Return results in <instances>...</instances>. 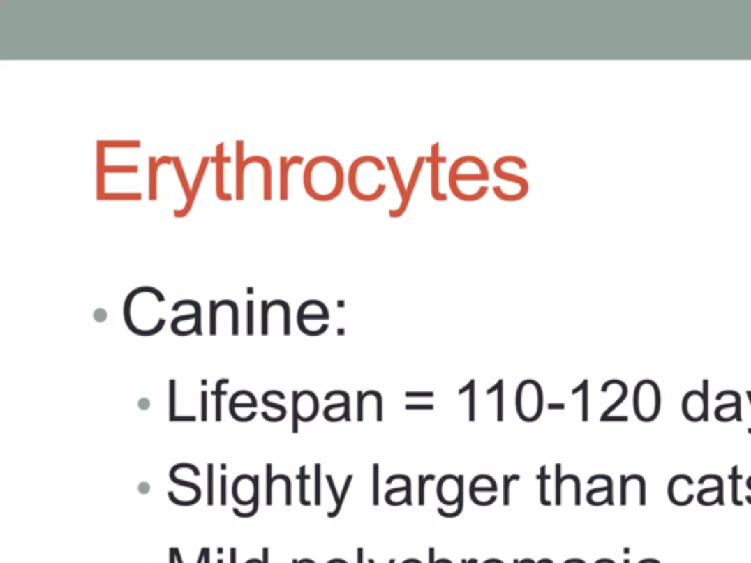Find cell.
Instances as JSON below:
<instances>
[{"label":"cell","mask_w":751,"mask_h":563,"mask_svg":"<svg viewBox=\"0 0 751 563\" xmlns=\"http://www.w3.org/2000/svg\"><path fill=\"white\" fill-rule=\"evenodd\" d=\"M345 172L335 157L317 156L304 170L306 193L315 201H332L341 195Z\"/></svg>","instance_id":"obj_1"},{"label":"cell","mask_w":751,"mask_h":563,"mask_svg":"<svg viewBox=\"0 0 751 563\" xmlns=\"http://www.w3.org/2000/svg\"><path fill=\"white\" fill-rule=\"evenodd\" d=\"M516 414L526 423L537 421L543 412V391L536 380H524L516 389Z\"/></svg>","instance_id":"obj_2"},{"label":"cell","mask_w":751,"mask_h":563,"mask_svg":"<svg viewBox=\"0 0 751 563\" xmlns=\"http://www.w3.org/2000/svg\"><path fill=\"white\" fill-rule=\"evenodd\" d=\"M632 405L639 420L644 423L653 421L660 408V393L657 384L652 380L640 382L635 386Z\"/></svg>","instance_id":"obj_3"},{"label":"cell","mask_w":751,"mask_h":563,"mask_svg":"<svg viewBox=\"0 0 751 563\" xmlns=\"http://www.w3.org/2000/svg\"><path fill=\"white\" fill-rule=\"evenodd\" d=\"M438 499L445 506H454L464 495V475H445L438 483Z\"/></svg>","instance_id":"obj_4"},{"label":"cell","mask_w":751,"mask_h":563,"mask_svg":"<svg viewBox=\"0 0 751 563\" xmlns=\"http://www.w3.org/2000/svg\"><path fill=\"white\" fill-rule=\"evenodd\" d=\"M292 408L297 410L299 421L310 423L319 414V399L310 391L292 392Z\"/></svg>","instance_id":"obj_5"},{"label":"cell","mask_w":751,"mask_h":563,"mask_svg":"<svg viewBox=\"0 0 751 563\" xmlns=\"http://www.w3.org/2000/svg\"><path fill=\"white\" fill-rule=\"evenodd\" d=\"M426 162L431 165V190L430 194L433 200L446 201L447 194L440 193V163L446 162V157H440V144L435 142L431 146V154L426 158Z\"/></svg>","instance_id":"obj_6"},{"label":"cell","mask_w":751,"mask_h":563,"mask_svg":"<svg viewBox=\"0 0 751 563\" xmlns=\"http://www.w3.org/2000/svg\"><path fill=\"white\" fill-rule=\"evenodd\" d=\"M424 162H426V157L420 156L417 158V162L414 165V169L411 172V177H410V181H408V185H407V190H406V197H403L401 200V204L396 210H389V218L392 219H398V218H402L403 214H406L410 203H411V198H412V194H414V190L417 186V182H418V178H420V173L423 170V166H424Z\"/></svg>","instance_id":"obj_7"},{"label":"cell","mask_w":751,"mask_h":563,"mask_svg":"<svg viewBox=\"0 0 751 563\" xmlns=\"http://www.w3.org/2000/svg\"><path fill=\"white\" fill-rule=\"evenodd\" d=\"M223 150H225V144H219L218 146V150H216V157L211 158V162L216 163V194H218L219 200L222 201H230L232 200V195L230 194H226L225 193V181H223V177H225V169H223V163H229L232 158L230 157H223Z\"/></svg>","instance_id":"obj_8"},{"label":"cell","mask_w":751,"mask_h":563,"mask_svg":"<svg viewBox=\"0 0 751 563\" xmlns=\"http://www.w3.org/2000/svg\"><path fill=\"white\" fill-rule=\"evenodd\" d=\"M493 172H495V175H496L500 181H505V182H510V183L516 185V186H518V190L521 191V193L527 197L528 190H530V183H528V181H527L526 178H523V177L512 175V173H510V172H505V169H503V163H502V160H500V157L498 158V160H496L495 165H493Z\"/></svg>","instance_id":"obj_9"},{"label":"cell","mask_w":751,"mask_h":563,"mask_svg":"<svg viewBox=\"0 0 751 563\" xmlns=\"http://www.w3.org/2000/svg\"><path fill=\"white\" fill-rule=\"evenodd\" d=\"M489 172H480V173H459L454 167L449 169V188L452 194L455 195L458 191L459 182H475V181H489Z\"/></svg>","instance_id":"obj_10"},{"label":"cell","mask_w":751,"mask_h":563,"mask_svg":"<svg viewBox=\"0 0 751 563\" xmlns=\"http://www.w3.org/2000/svg\"><path fill=\"white\" fill-rule=\"evenodd\" d=\"M209 162H210V158H209V157H205V158H203V162H201L200 169H198V172H197L194 186L191 188V197L186 200V204H185V207H184L182 210H178V211L175 210V216H177V218H184V216H186L188 213H190V210H191V207H193V204H194V201H195V197H197V193H198L200 183H201V181H203V178H205V172H206V169H207V163H209Z\"/></svg>","instance_id":"obj_11"},{"label":"cell","mask_w":751,"mask_h":563,"mask_svg":"<svg viewBox=\"0 0 751 563\" xmlns=\"http://www.w3.org/2000/svg\"><path fill=\"white\" fill-rule=\"evenodd\" d=\"M304 162V158L301 156H294L291 158L282 157L281 158V200H288V172H290L292 165H301Z\"/></svg>","instance_id":"obj_12"},{"label":"cell","mask_w":751,"mask_h":563,"mask_svg":"<svg viewBox=\"0 0 751 563\" xmlns=\"http://www.w3.org/2000/svg\"><path fill=\"white\" fill-rule=\"evenodd\" d=\"M245 393H247V391H239V392H237L232 398H230V402H229V412H230V416H232L234 420H237V421H239V423H248V421H251L253 418L257 415L255 411L251 412L248 416H245V418H241V416L237 414L235 408H255V407H257V403H254V402L237 403V399H238L239 396H244Z\"/></svg>","instance_id":"obj_13"},{"label":"cell","mask_w":751,"mask_h":563,"mask_svg":"<svg viewBox=\"0 0 751 563\" xmlns=\"http://www.w3.org/2000/svg\"><path fill=\"white\" fill-rule=\"evenodd\" d=\"M149 162H150V172H149V173H150V181H149V186H150V200L154 201V200H156V195H157V193H156V183H157V177H156V175H157V169L161 167L163 163H170V162H173V158H172V157H161V158H158V160H156L154 157H150V158H149Z\"/></svg>","instance_id":"obj_14"},{"label":"cell","mask_w":751,"mask_h":563,"mask_svg":"<svg viewBox=\"0 0 751 563\" xmlns=\"http://www.w3.org/2000/svg\"><path fill=\"white\" fill-rule=\"evenodd\" d=\"M387 165H389V167H391L392 177H394V182H395V185L398 186V191H399V195H401V200H402L403 197H406V190H407V186H406V183H403V181H402L401 170H399V166H398L396 158L392 157V156H389V157H387Z\"/></svg>","instance_id":"obj_15"},{"label":"cell","mask_w":751,"mask_h":563,"mask_svg":"<svg viewBox=\"0 0 751 563\" xmlns=\"http://www.w3.org/2000/svg\"><path fill=\"white\" fill-rule=\"evenodd\" d=\"M487 395H493L496 393V399H498V403H496V411H498V415H496V420L500 423L503 421V380H498L495 383L493 387L487 389Z\"/></svg>","instance_id":"obj_16"},{"label":"cell","mask_w":751,"mask_h":563,"mask_svg":"<svg viewBox=\"0 0 751 563\" xmlns=\"http://www.w3.org/2000/svg\"><path fill=\"white\" fill-rule=\"evenodd\" d=\"M274 306H281L283 308V335L290 336L291 335V310H290V306H288V302L282 301V299H274L272 302H269V307L273 308Z\"/></svg>","instance_id":"obj_17"},{"label":"cell","mask_w":751,"mask_h":563,"mask_svg":"<svg viewBox=\"0 0 751 563\" xmlns=\"http://www.w3.org/2000/svg\"><path fill=\"white\" fill-rule=\"evenodd\" d=\"M266 479H267V486H266V504L267 506H272L273 504V499H272V492H273V483L278 481V480H283L285 481V475L283 474H279V475H274V477H272V464H267L266 465Z\"/></svg>","instance_id":"obj_18"},{"label":"cell","mask_w":751,"mask_h":563,"mask_svg":"<svg viewBox=\"0 0 751 563\" xmlns=\"http://www.w3.org/2000/svg\"><path fill=\"white\" fill-rule=\"evenodd\" d=\"M307 320H329V310L326 311H319V313H307L304 308L299 307L298 310V317H297V323H304Z\"/></svg>","instance_id":"obj_19"},{"label":"cell","mask_w":751,"mask_h":563,"mask_svg":"<svg viewBox=\"0 0 751 563\" xmlns=\"http://www.w3.org/2000/svg\"><path fill=\"white\" fill-rule=\"evenodd\" d=\"M314 504L315 506H320L322 503V465L320 464H315L314 465Z\"/></svg>","instance_id":"obj_20"},{"label":"cell","mask_w":751,"mask_h":563,"mask_svg":"<svg viewBox=\"0 0 751 563\" xmlns=\"http://www.w3.org/2000/svg\"><path fill=\"white\" fill-rule=\"evenodd\" d=\"M555 471H556L555 503H556V506H560V504H562V484L570 480V475H565V477H560V471H562V465H560V464H556V465H555Z\"/></svg>","instance_id":"obj_21"},{"label":"cell","mask_w":751,"mask_h":563,"mask_svg":"<svg viewBox=\"0 0 751 563\" xmlns=\"http://www.w3.org/2000/svg\"><path fill=\"white\" fill-rule=\"evenodd\" d=\"M298 480H299V502H301L302 506H310L311 503L306 499V481L310 480V477L306 474V465H302L299 468Z\"/></svg>","instance_id":"obj_22"},{"label":"cell","mask_w":751,"mask_h":563,"mask_svg":"<svg viewBox=\"0 0 751 563\" xmlns=\"http://www.w3.org/2000/svg\"><path fill=\"white\" fill-rule=\"evenodd\" d=\"M482 492H487V493H496L498 492V484L495 480L489 481L484 487H479L477 484H475L474 481H471L470 484V497H475V495L477 493H482Z\"/></svg>","instance_id":"obj_23"},{"label":"cell","mask_w":751,"mask_h":563,"mask_svg":"<svg viewBox=\"0 0 751 563\" xmlns=\"http://www.w3.org/2000/svg\"><path fill=\"white\" fill-rule=\"evenodd\" d=\"M173 158V163H175V169H177V173H178V178H179V182L182 183L184 186V191H185V195H186V200L191 197V188H190V183H188L186 181V177H185V172L181 166V160L178 157H172Z\"/></svg>","instance_id":"obj_24"},{"label":"cell","mask_w":751,"mask_h":563,"mask_svg":"<svg viewBox=\"0 0 751 563\" xmlns=\"http://www.w3.org/2000/svg\"><path fill=\"white\" fill-rule=\"evenodd\" d=\"M521 477H519L518 474L515 475H503V506H510L511 503V493H510V487H511V483L515 481V480H519Z\"/></svg>","instance_id":"obj_25"},{"label":"cell","mask_w":751,"mask_h":563,"mask_svg":"<svg viewBox=\"0 0 751 563\" xmlns=\"http://www.w3.org/2000/svg\"><path fill=\"white\" fill-rule=\"evenodd\" d=\"M170 391H169V420L173 421V418L177 416V382L170 380Z\"/></svg>","instance_id":"obj_26"},{"label":"cell","mask_w":751,"mask_h":563,"mask_svg":"<svg viewBox=\"0 0 751 563\" xmlns=\"http://www.w3.org/2000/svg\"><path fill=\"white\" fill-rule=\"evenodd\" d=\"M254 490H255V495H254L255 497H254L253 509H251L250 512L242 513L239 509H235V508H234V513H235L237 516H239V518H251L253 515L257 513V511H258V475H254Z\"/></svg>","instance_id":"obj_27"},{"label":"cell","mask_w":751,"mask_h":563,"mask_svg":"<svg viewBox=\"0 0 751 563\" xmlns=\"http://www.w3.org/2000/svg\"><path fill=\"white\" fill-rule=\"evenodd\" d=\"M549 479H551V477L546 475V465H542L539 480H540V502H542L543 506H551V502L546 499V480H549Z\"/></svg>","instance_id":"obj_28"},{"label":"cell","mask_w":751,"mask_h":563,"mask_svg":"<svg viewBox=\"0 0 751 563\" xmlns=\"http://www.w3.org/2000/svg\"><path fill=\"white\" fill-rule=\"evenodd\" d=\"M352 479H354V477H352V475H348V477H346V480H345V484H343V488H342V493H341V502H339V506H338V508H335V511H332V512H329V513H327V516H329V518H335V516H338V513L341 512V509H342V504H343V500H345V497H346V493H348V490H350V486H351V481H352Z\"/></svg>","instance_id":"obj_29"},{"label":"cell","mask_w":751,"mask_h":563,"mask_svg":"<svg viewBox=\"0 0 751 563\" xmlns=\"http://www.w3.org/2000/svg\"><path fill=\"white\" fill-rule=\"evenodd\" d=\"M373 504H379V464L373 465Z\"/></svg>","instance_id":"obj_30"},{"label":"cell","mask_w":751,"mask_h":563,"mask_svg":"<svg viewBox=\"0 0 751 563\" xmlns=\"http://www.w3.org/2000/svg\"><path fill=\"white\" fill-rule=\"evenodd\" d=\"M225 301H226L228 307L232 308V335H238L239 333V326H238L239 324V317H238L239 311H238V306H237V302L230 301V299H225Z\"/></svg>","instance_id":"obj_31"},{"label":"cell","mask_w":751,"mask_h":563,"mask_svg":"<svg viewBox=\"0 0 751 563\" xmlns=\"http://www.w3.org/2000/svg\"><path fill=\"white\" fill-rule=\"evenodd\" d=\"M468 392H470V421L475 420V380H470L468 383Z\"/></svg>","instance_id":"obj_32"},{"label":"cell","mask_w":751,"mask_h":563,"mask_svg":"<svg viewBox=\"0 0 751 563\" xmlns=\"http://www.w3.org/2000/svg\"><path fill=\"white\" fill-rule=\"evenodd\" d=\"M462 511H464V495L461 496V499H459V502L456 503V508H455L454 512H446L445 509H440V508H439V509H438V513H439L440 516H443V518H456Z\"/></svg>","instance_id":"obj_33"},{"label":"cell","mask_w":751,"mask_h":563,"mask_svg":"<svg viewBox=\"0 0 751 563\" xmlns=\"http://www.w3.org/2000/svg\"><path fill=\"white\" fill-rule=\"evenodd\" d=\"M269 302L267 301H263L262 302V315H263V322H262V335L267 336L269 335Z\"/></svg>","instance_id":"obj_34"},{"label":"cell","mask_w":751,"mask_h":563,"mask_svg":"<svg viewBox=\"0 0 751 563\" xmlns=\"http://www.w3.org/2000/svg\"><path fill=\"white\" fill-rule=\"evenodd\" d=\"M207 504L213 506V464H207Z\"/></svg>","instance_id":"obj_35"},{"label":"cell","mask_w":751,"mask_h":563,"mask_svg":"<svg viewBox=\"0 0 751 563\" xmlns=\"http://www.w3.org/2000/svg\"><path fill=\"white\" fill-rule=\"evenodd\" d=\"M169 477H170V480H172L173 483H175V484H178V486H184V487H190V488H193V490H194V492L197 493V496H200V497H201V490H200V487H198L197 484H194V483H186V481H184V480H179V479H177V475H175V472H172V471L169 472Z\"/></svg>","instance_id":"obj_36"},{"label":"cell","mask_w":751,"mask_h":563,"mask_svg":"<svg viewBox=\"0 0 751 563\" xmlns=\"http://www.w3.org/2000/svg\"><path fill=\"white\" fill-rule=\"evenodd\" d=\"M587 384H588L587 382H583L581 386H579V387L574 389V391H572V395L583 391V420L584 421L587 420Z\"/></svg>","instance_id":"obj_37"},{"label":"cell","mask_w":751,"mask_h":563,"mask_svg":"<svg viewBox=\"0 0 751 563\" xmlns=\"http://www.w3.org/2000/svg\"><path fill=\"white\" fill-rule=\"evenodd\" d=\"M213 396H216V421H222V398L226 395L225 391L222 392H211Z\"/></svg>","instance_id":"obj_38"},{"label":"cell","mask_w":751,"mask_h":563,"mask_svg":"<svg viewBox=\"0 0 751 563\" xmlns=\"http://www.w3.org/2000/svg\"><path fill=\"white\" fill-rule=\"evenodd\" d=\"M418 480H420V481H418V506H424V503H426V500H424V488H426V483L429 480H427L426 475H420Z\"/></svg>","instance_id":"obj_39"},{"label":"cell","mask_w":751,"mask_h":563,"mask_svg":"<svg viewBox=\"0 0 751 563\" xmlns=\"http://www.w3.org/2000/svg\"><path fill=\"white\" fill-rule=\"evenodd\" d=\"M357 418L358 421L364 420V392H357Z\"/></svg>","instance_id":"obj_40"},{"label":"cell","mask_w":751,"mask_h":563,"mask_svg":"<svg viewBox=\"0 0 751 563\" xmlns=\"http://www.w3.org/2000/svg\"><path fill=\"white\" fill-rule=\"evenodd\" d=\"M326 480H327V483H329V487H330V492H332V496H334V499H335V508H338V506H339V502H341V496H339V493H338V490H336V486H335L334 477H332V475H326Z\"/></svg>","instance_id":"obj_41"},{"label":"cell","mask_w":751,"mask_h":563,"mask_svg":"<svg viewBox=\"0 0 751 563\" xmlns=\"http://www.w3.org/2000/svg\"><path fill=\"white\" fill-rule=\"evenodd\" d=\"M247 310H248V317H247V323H248L247 329H248V330H247V333L251 336V335L254 333V329H253V320H254V317H253V313H254V302H253V301H248Z\"/></svg>","instance_id":"obj_42"},{"label":"cell","mask_w":751,"mask_h":563,"mask_svg":"<svg viewBox=\"0 0 751 563\" xmlns=\"http://www.w3.org/2000/svg\"><path fill=\"white\" fill-rule=\"evenodd\" d=\"M207 420V392H201V421Z\"/></svg>","instance_id":"obj_43"},{"label":"cell","mask_w":751,"mask_h":563,"mask_svg":"<svg viewBox=\"0 0 751 563\" xmlns=\"http://www.w3.org/2000/svg\"><path fill=\"white\" fill-rule=\"evenodd\" d=\"M407 410H414V411H431L433 408H435V405H431V403H417V405H412V403H408V405H406Z\"/></svg>","instance_id":"obj_44"},{"label":"cell","mask_w":751,"mask_h":563,"mask_svg":"<svg viewBox=\"0 0 751 563\" xmlns=\"http://www.w3.org/2000/svg\"><path fill=\"white\" fill-rule=\"evenodd\" d=\"M263 403H265V405H266V407H269V408H273V410H278V411H281V414H282V416H283V420H285V416H286V408H285L283 405H279V403H274V402H270V400H269V398H265V396H263Z\"/></svg>","instance_id":"obj_45"},{"label":"cell","mask_w":751,"mask_h":563,"mask_svg":"<svg viewBox=\"0 0 751 563\" xmlns=\"http://www.w3.org/2000/svg\"><path fill=\"white\" fill-rule=\"evenodd\" d=\"M221 504L225 506L226 504V475L223 474L221 479Z\"/></svg>","instance_id":"obj_46"},{"label":"cell","mask_w":751,"mask_h":563,"mask_svg":"<svg viewBox=\"0 0 751 563\" xmlns=\"http://www.w3.org/2000/svg\"><path fill=\"white\" fill-rule=\"evenodd\" d=\"M407 398H433L435 393L433 392H407Z\"/></svg>","instance_id":"obj_47"},{"label":"cell","mask_w":751,"mask_h":563,"mask_svg":"<svg viewBox=\"0 0 751 563\" xmlns=\"http://www.w3.org/2000/svg\"><path fill=\"white\" fill-rule=\"evenodd\" d=\"M267 562H269V548L265 547L263 548V562L258 560V559H250L248 562H245V563H267Z\"/></svg>","instance_id":"obj_48"},{"label":"cell","mask_w":751,"mask_h":563,"mask_svg":"<svg viewBox=\"0 0 751 563\" xmlns=\"http://www.w3.org/2000/svg\"><path fill=\"white\" fill-rule=\"evenodd\" d=\"M173 421H177V423H179V421H197V416H193V415L191 416H178L177 415L175 418H173Z\"/></svg>","instance_id":"obj_49"},{"label":"cell","mask_w":751,"mask_h":563,"mask_svg":"<svg viewBox=\"0 0 751 563\" xmlns=\"http://www.w3.org/2000/svg\"><path fill=\"white\" fill-rule=\"evenodd\" d=\"M228 383H229V379H221L218 383H216L214 392H222V386H223V384H228Z\"/></svg>","instance_id":"obj_50"},{"label":"cell","mask_w":751,"mask_h":563,"mask_svg":"<svg viewBox=\"0 0 751 563\" xmlns=\"http://www.w3.org/2000/svg\"><path fill=\"white\" fill-rule=\"evenodd\" d=\"M547 410H565V403H549Z\"/></svg>","instance_id":"obj_51"},{"label":"cell","mask_w":751,"mask_h":563,"mask_svg":"<svg viewBox=\"0 0 751 563\" xmlns=\"http://www.w3.org/2000/svg\"><path fill=\"white\" fill-rule=\"evenodd\" d=\"M237 560V550L235 548H230V563H235Z\"/></svg>","instance_id":"obj_52"},{"label":"cell","mask_w":751,"mask_h":563,"mask_svg":"<svg viewBox=\"0 0 751 563\" xmlns=\"http://www.w3.org/2000/svg\"><path fill=\"white\" fill-rule=\"evenodd\" d=\"M357 557H358V563H363V548H358L357 550Z\"/></svg>","instance_id":"obj_53"},{"label":"cell","mask_w":751,"mask_h":563,"mask_svg":"<svg viewBox=\"0 0 751 563\" xmlns=\"http://www.w3.org/2000/svg\"><path fill=\"white\" fill-rule=\"evenodd\" d=\"M327 563H346V562L342 560V559H334V560H330V562H327Z\"/></svg>","instance_id":"obj_54"},{"label":"cell","mask_w":751,"mask_h":563,"mask_svg":"<svg viewBox=\"0 0 751 563\" xmlns=\"http://www.w3.org/2000/svg\"><path fill=\"white\" fill-rule=\"evenodd\" d=\"M294 563H314V562H313V560H310V559H304V560H301V562H297V560H294Z\"/></svg>","instance_id":"obj_55"},{"label":"cell","mask_w":751,"mask_h":563,"mask_svg":"<svg viewBox=\"0 0 751 563\" xmlns=\"http://www.w3.org/2000/svg\"><path fill=\"white\" fill-rule=\"evenodd\" d=\"M462 563H477V559H473V560H470V562H467V560H462Z\"/></svg>","instance_id":"obj_56"},{"label":"cell","mask_w":751,"mask_h":563,"mask_svg":"<svg viewBox=\"0 0 751 563\" xmlns=\"http://www.w3.org/2000/svg\"><path fill=\"white\" fill-rule=\"evenodd\" d=\"M172 552V550H170ZM173 560H175V553L172 552V556H170V563H173Z\"/></svg>","instance_id":"obj_57"},{"label":"cell","mask_w":751,"mask_h":563,"mask_svg":"<svg viewBox=\"0 0 751 563\" xmlns=\"http://www.w3.org/2000/svg\"><path fill=\"white\" fill-rule=\"evenodd\" d=\"M389 563H395V560H394V559H391V560H389Z\"/></svg>","instance_id":"obj_58"}]
</instances>
